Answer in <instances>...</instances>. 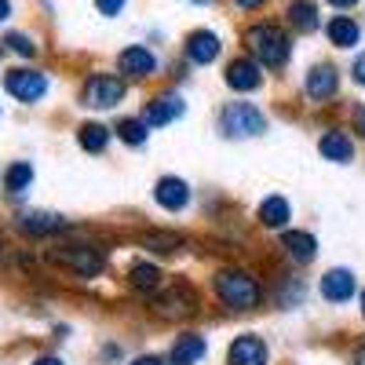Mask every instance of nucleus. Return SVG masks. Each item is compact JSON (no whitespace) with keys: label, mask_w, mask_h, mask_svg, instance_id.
Wrapping results in <instances>:
<instances>
[{"label":"nucleus","mask_w":365,"mask_h":365,"mask_svg":"<svg viewBox=\"0 0 365 365\" xmlns=\"http://www.w3.org/2000/svg\"><path fill=\"white\" fill-rule=\"evenodd\" d=\"M132 365H165V361H161V358H150V354H146V358H135Z\"/></svg>","instance_id":"obj_32"},{"label":"nucleus","mask_w":365,"mask_h":365,"mask_svg":"<svg viewBox=\"0 0 365 365\" xmlns=\"http://www.w3.org/2000/svg\"><path fill=\"white\" fill-rule=\"evenodd\" d=\"M216 55H220V37H216V34H208V29H197V34L187 37V58H190V63L208 66Z\"/></svg>","instance_id":"obj_13"},{"label":"nucleus","mask_w":365,"mask_h":365,"mask_svg":"<svg viewBox=\"0 0 365 365\" xmlns=\"http://www.w3.org/2000/svg\"><path fill=\"white\" fill-rule=\"evenodd\" d=\"M361 314H365V292H361Z\"/></svg>","instance_id":"obj_38"},{"label":"nucleus","mask_w":365,"mask_h":365,"mask_svg":"<svg viewBox=\"0 0 365 365\" xmlns=\"http://www.w3.org/2000/svg\"><path fill=\"white\" fill-rule=\"evenodd\" d=\"M34 365H63V361H58V358H37Z\"/></svg>","instance_id":"obj_35"},{"label":"nucleus","mask_w":365,"mask_h":365,"mask_svg":"<svg viewBox=\"0 0 365 365\" xmlns=\"http://www.w3.org/2000/svg\"><path fill=\"white\" fill-rule=\"evenodd\" d=\"M289 201L285 197H267L263 205H259V223L263 227H270V230H282L285 223H289Z\"/></svg>","instance_id":"obj_19"},{"label":"nucleus","mask_w":365,"mask_h":365,"mask_svg":"<svg viewBox=\"0 0 365 365\" xmlns=\"http://www.w3.org/2000/svg\"><path fill=\"white\" fill-rule=\"evenodd\" d=\"M154 197H158L161 208L179 212V208H187V205H190V187H187L182 179H175V175H165L158 187H154Z\"/></svg>","instance_id":"obj_10"},{"label":"nucleus","mask_w":365,"mask_h":365,"mask_svg":"<svg viewBox=\"0 0 365 365\" xmlns=\"http://www.w3.org/2000/svg\"><path fill=\"white\" fill-rule=\"evenodd\" d=\"M230 365H267V344L259 336H237L230 344Z\"/></svg>","instance_id":"obj_11"},{"label":"nucleus","mask_w":365,"mask_h":365,"mask_svg":"<svg viewBox=\"0 0 365 365\" xmlns=\"http://www.w3.org/2000/svg\"><path fill=\"white\" fill-rule=\"evenodd\" d=\"M318 150H322L329 161H336V165H347V161L354 158V143H351L344 132H325L322 143H318Z\"/></svg>","instance_id":"obj_16"},{"label":"nucleus","mask_w":365,"mask_h":365,"mask_svg":"<svg viewBox=\"0 0 365 365\" xmlns=\"http://www.w3.org/2000/svg\"><path fill=\"white\" fill-rule=\"evenodd\" d=\"M289 22L299 29V34H311V29H318V11L311 0H292L289 4Z\"/></svg>","instance_id":"obj_23"},{"label":"nucleus","mask_w":365,"mask_h":365,"mask_svg":"<svg viewBox=\"0 0 365 365\" xmlns=\"http://www.w3.org/2000/svg\"><path fill=\"white\" fill-rule=\"evenodd\" d=\"M158 311L165 318H182V314H197V296L190 285H175L168 296L158 299Z\"/></svg>","instance_id":"obj_8"},{"label":"nucleus","mask_w":365,"mask_h":365,"mask_svg":"<svg viewBox=\"0 0 365 365\" xmlns=\"http://www.w3.org/2000/svg\"><path fill=\"white\" fill-rule=\"evenodd\" d=\"M329 4H336V8H351V4H358V0H329Z\"/></svg>","instance_id":"obj_37"},{"label":"nucleus","mask_w":365,"mask_h":365,"mask_svg":"<svg viewBox=\"0 0 365 365\" xmlns=\"http://www.w3.org/2000/svg\"><path fill=\"white\" fill-rule=\"evenodd\" d=\"M220 128L230 139H252L259 132H267V117L252 106V103H230L220 117Z\"/></svg>","instance_id":"obj_3"},{"label":"nucleus","mask_w":365,"mask_h":365,"mask_svg":"<svg viewBox=\"0 0 365 365\" xmlns=\"http://www.w3.org/2000/svg\"><path fill=\"white\" fill-rule=\"evenodd\" d=\"M19 227L26 234H55V230H63L66 223L58 216H51V212H26V216L19 220Z\"/></svg>","instance_id":"obj_21"},{"label":"nucleus","mask_w":365,"mask_h":365,"mask_svg":"<svg viewBox=\"0 0 365 365\" xmlns=\"http://www.w3.org/2000/svg\"><path fill=\"white\" fill-rule=\"evenodd\" d=\"M125 4H128V0H96V8H99L103 15H117Z\"/></svg>","instance_id":"obj_29"},{"label":"nucleus","mask_w":365,"mask_h":365,"mask_svg":"<svg viewBox=\"0 0 365 365\" xmlns=\"http://www.w3.org/2000/svg\"><path fill=\"white\" fill-rule=\"evenodd\" d=\"M4 44H8L15 55H22V58H34V55H37V44L29 41L26 34H8V37H4Z\"/></svg>","instance_id":"obj_28"},{"label":"nucleus","mask_w":365,"mask_h":365,"mask_svg":"<svg viewBox=\"0 0 365 365\" xmlns=\"http://www.w3.org/2000/svg\"><path fill=\"white\" fill-rule=\"evenodd\" d=\"M354 125H358V132L365 135V110H358V113H354Z\"/></svg>","instance_id":"obj_33"},{"label":"nucleus","mask_w":365,"mask_h":365,"mask_svg":"<svg viewBox=\"0 0 365 365\" xmlns=\"http://www.w3.org/2000/svg\"><path fill=\"white\" fill-rule=\"evenodd\" d=\"M77 139H81V146L88 150V154H103L106 143H110V132H106L103 125H81Z\"/></svg>","instance_id":"obj_24"},{"label":"nucleus","mask_w":365,"mask_h":365,"mask_svg":"<svg viewBox=\"0 0 365 365\" xmlns=\"http://www.w3.org/2000/svg\"><path fill=\"white\" fill-rule=\"evenodd\" d=\"M161 278H165V274H161L154 263H135L132 274H128L132 289H139V292H158V289H161Z\"/></svg>","instance_id":"obj_22"},{"label":"nucleus","mask_w":365,"mask_h":365,"mask_svg":"<svg viewBox=\"0 0 365 365\" xmlns=\"http://www.w3.org/2000/svg\"><path fill=\"white\" fill-rule=\"evenodd\" d=\"M4 88L8 96H15L19 103H37L48 91V77L37 70H8L4 73Z\"/></svg>","instance_id":"obj_6"},{"label":"nucleus","mask_w":365,"mask_h":365,"mask_svg":"<svg viewBox=\"0 0 365 365\" xmlns=\"http://www.w3.org/2000/svg\"><path fill=\"white\" fill-rule=\"evenodd\" d=\"M81 99L91 110H110V106H117L120 99H125V81L113 77V73H96V77H88Z\"/></svg>","instance_id":"obj_5"},{"label":"nucleus","mask_w":365,"mask_h":365,"mask_svg":"<svg viewBox=\"0 0 365 365\" xmlns=\"http://www.w3.org/2000/svg\"><path fill=\"white\" fill-rule=\"evenodd\" d=\"M322 296L329 303H347L354 296V274L351 270H329L322 278Z\"/></svg>","instance_id":"obj_14"},{"label":"nucleus","mask_w":365,"mask_h":365,"mask_svg":"<svg viewBox=\"0 0 365 365\" xmlns=\"http://www.w3.org/2000/svg\"><path fill=\"white\" fill-rule=\"evenodd\" d=\"M117 135L125 139L128 146H143V143H146V120H135V117L120 120V125H117Z\"/></svg>","instance_id":"obj_27"},{"label":"nucleus","mask_w":365,"mask_h":365,"mask_svg":"<svg viewBox=\"0 0 365 365\" xmlns=\"http://www.w3.org/2000/svg\"><path fill=\"white\" fill-rule=\"evenodd\" d=\"M11 15V4H8V0H0V22H4Z\"/></svg>","instance_id":"obj_34"},{"label":"nucleus","mask_w":365,"mask_h":365,"mask_svg":"<svg viewBox=\"0 0 365 365\" xmlns=\"http://www.w3.org/2000/svg\"><path fill=\"white\" fill-rule=\"evenodd\" d=\"M245 44L249 51L259 58L263 66L270 70H282L289 63V37L282 34V26H274V22H256L245 29Z\"/></svg>","instance_id":"obj_1"},{"label":"nucleus","mask_w":365,"mask_h":365,"mask_svg":"<svg viewBox=\"0 0 365 365\" xmlns=\"http://www.w3.org/2000/svg\"><path fill=\"white\" fill-rule=\"evenodd\" d=\"M179 113H182V99L168 91V96H158V99L146 103L143 120H146V125H154V128H161V125H168V120H175Z\"/></svg>","instance_id":"obj_12"},{"label":"nucleus","mask_w":365,"mask_h":365,"mask_svg":"<svg viewBox=\"0 0 365 365\" xmlns=\"http://www.w3.org/2000/svg\"><path fill=\"white\" fill-rule=\"evenodd\" d=\"M117 66H120V73H128V77H150V73H158V58H154L150 48L132 44V48H125L117 55Z\"/></svg>","instance_id":"obj_7"},{"label":"nucleus","mask_w":365,"mask_h":365,"mask_svg":"<svg viewBox=\"0 0 365 365\" xmlns=\"http://www.w3.org/2000/svg\"><path fill=\"white\" fill-rule=\"evenodd\" d=\"M234 4H237L241 11H252V8H259V4H263V0H234Z\"/></svg>","instance_id":"obj_31"},{"label":"nucleus","mask_w":365,"mask_h":365,"mask_svg":"<svg viewBox=\"0 0 365 365\" xmlns=\"http://www.w3.org/2000/svg\"><path fill=\"white\" fill-rule=\"evenodd\" d=\"M205 358V340L197 332H187V336H179L175 347H172V365H197Z\"/></svg>","instance_id":"obj_17"},{"label":"nucleus","mask_w":365,"mask_h":365,"mask_svg":"<svg viewBox=\"0 0 365 365\" xmlns=\"http://www.w3.org/2000/svg\"><path fill=\"white\" fill-rule=\"evenodd\" d=\"M354 365H365V344L358 347V354H354Z\"/></svg>","instance_id":"obj_36"},{"label":"nucleus","mask_w":365,"mask_h":365,"mask_svg":"<svg viewBox=\"0 0 365 365\" xmlns=\"http://www.w3.org/2000/svg\"><path fill=\"white\" fill-rule=\"evenodd\" d=\"M307 96H311V99L336 96V70H332V66H314V70L307 73Z\"/></svg>","instance_id":"obj_18"},{"label":"nucleus","mask_w":365,"mask_h":365,"mask_svg":"<svg viewBox=\"0 0 365 365\" xmlns=\"http://www.w3.org/2000/svg\"><path fill=\"white\" fill-rule=\"evenodd\" d=\"M285 252H289L296 263H311V259H314V252H318V241H314L311 234L292 230V234H285Z\"/></svg>","instance_id":"obj_20"},{"label":"nucleus","mask_w":365,"mask_h":365,"mask_svg":"<svg viewBox=\"0 0 365 365\" xmlns=\"http://www.w3.org/2000/svg\"><path fill=\"white\" fill-rule=\"evenodd\" d=\"M29 182H34V165H29V161H15V165L8 168V175H4V187H8L11 194H22Z\"/></svg>","instance_id":"obj_25"},{"label":"nucleus","mask_w":365,"mask_h":365,"mask_svg":"<svg viewBox=\"0 0 365 365\" xmlns=\"http://www.w3.org/2000/svg\"><path fill=\"white\" fill-rule=\"evenodd\" d=\"M227 84L234 91H256L263 84V70L259 63H252V58H234V63L227 66Z\"/></svg>","instance_id":"obj_9"},{"label":"nucleus","mask_w":365,"mask_h":365,"mask_svg":"<svg viewBox=\"0 0 365 365\" xmlns=\"http://www.w3.org/2000/svg\"><path fill=\"white\" fill-rule=\"evenodd\" d=\"M216 296L227 303L230 311H252V307H259L263 289L245 270H220L216 274Z\"/></svg>","instance_id":"obj_2"},{"label":"nucleus","mask_w":365,"mask_h":365,"mask_svg":"<svg viewBox=\"0 0 365 365\" xmlns=\"http://www.w3.org/2000/svg\"><path fill=\"white\" fill-rule=\"evenodd\" d=\"M351 77H354V84H365V55H358V58H354Z\"/></svg>","instance_id":"obj_30"},{"label":"nucleus","mask_w":365,"mask_h":365,"mask_svg":"<svg viewBox=\"0 0 365 365\" xmlns=\"http://www.w3.org/2000/svg\"><path fill=\"white\" fill-rule=\"evenodd\" d=\"M143 245L168 256V252H179V249H182V237H179V234H161V230H154V234L143 237Z\"/></svg>","instance_id":"obj_26"},{"label":"nucleus","mask_w":365,"mask_h":365,"mask_svg":"<svg viewBox=\"0 0 365 365\" xmlns=\"http://www.w3.org/2000/svg\"><path fill=\"white\" fill-rule=\"evenodd\" d=\"M48 259H51V263H58V267H66V270H73L77 278H96V274H103V267H106L103 252H99V249H88V245L51 249V252H48Z\"/></svg>","instance_id":"obj_4"},{"label":"nucleus","mask_w":365,"mask_h":365,"mask_svg":"<svg viewBox=\"0 0 365 365\" xmlns=\"http://www.w3.org/2000/svg\"><path fill=\"white\" fill-rule=\"evenodd\" d=\"M197 4H212V0H197Z\"/></svg>","instance_id":"obj_39"},{"label":"nucleus","mask_w":365,"mask_h":365,"mask_svg":"<svg viewBox=\"0 0 365 365\" xmlns=\"http://www.w3.org/2000/svg\"><path fill=\"white\" fill-rule=\"evenodd\" d=\"M325 37H329V44H336V48H354L361 41V26L354 19H347V15H336V19H329Z\"/></svg>","instance_id":"obj_15"}]
</instances>
